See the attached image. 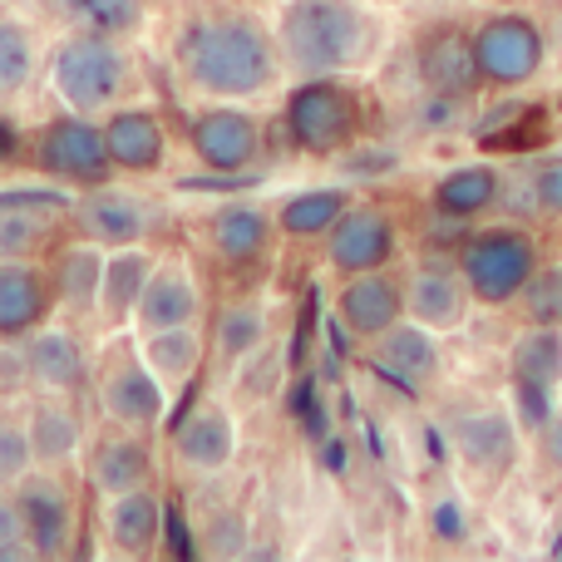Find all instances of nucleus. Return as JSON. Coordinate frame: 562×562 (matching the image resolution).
<instances>
[{
    "mask_svg": "<svg viewBox=\"0 0 562 562\" xmlns=\"http://www.w3.org/2000/svg\"><path fill=\"white\" fill-rule=\"evenodd\" d=\"M183 69L213 99H252L272 85L277 49L252 15H223L183 35Z\"/></svg>",
    "mask_w": 562,
    "mask_h": 562,
    "instance_id": "nucleus-1",
    "label": "nucleus"
},
{
    "mask_svg": "<svg viewBox=\"0 0 562 562\" xmlns=\"http://www.w3.org/2000/svg\"><path fill=\"white\" fill-rule=\"evenodd\" d=\"M281 55L301 75H340L370 45V20L356 0H286Z\"/></svg>",
    "mask_w": 562,
    "mask_h": 562,
    "instance_id": "nucleus-2",
    "label": "nucleus"
},
{
    "mask_svg": "<svg viewBox=\"0 0 562 562\" xmlns=\"http://www.w3.org/2000/svg\"><path fill=\"white\" fill-rule=\"evenodd\" d=\"M538 267H543L538 237L524 227H484V233H469L459 247V277L469 281V296L484 306L518 301Z\"/></svg>",
    "mask_w": 562,
    "mask_h": 562,
    "instance_id": "nucleus-3",
    "label": "nucleus"
},
{
    "mask_svg": "<svg viewBox=\"0 0 562 562\" xmlns=\"http://www.w3.org/2000/svg\"><path fill=\"white\" fill-rule=\"evenodd\" d=\"M286 134L306 154H340L360 138V94L336 75H306L286 99Z\"/></svg>",
    "mask_w": 562,
    "mask_h": 562,
    "instance_id": "nucleus-4",
    "label": "nucleus"
},
{
    "mask_svg": "<svg viewBox=\"0 0 562 562\" xmlns=\"http://www.w3.org/2000/svg\"><path fill=\"white\" fill-rule=\"evenodd\" d=\"M508 380H514L518 429L543 435L562 400V326H524L508 356Z\"/></svg>",
    "mask_w": 562,
    "mask_h": 562,
    "instance_id": "nucleus-5",
    "label": "nucleus"
},
{
    "mask_svg": "<svg viewBox=\"0 0 562 562\" xmlns=\"http://www.w3.org/2000/svg\"><path fill=\"white\" fill-rule=\"evenodd\" d=\"M49 79H55V94L65 99L69 109L89 114V109L114 104V94L128 79V59L109 45V35H75L59 45L55 65H49Z\"/></svg>",
    "mask_w": 562,
    "mask_h": 562,
    "instance_id": "nucleus-6",
    "label": "nucleus"
},
{
    "mask_svg": "<svg viewBox=\"0 0 562 562\" xmlns=\"http://www.w3.org/2000/svg\"><path fill=\"white\" fill-rule=\"evenodd\" d=\"M474 55H479L484 85L518 89L543 69L548 40L533 15H488L484 25L474 30Z\"/></svg>",
    "mask_w": 562,
    "mask_h": 562,
    "instance_id": "nucleus-7",
    "label": "nucleus"
},
{
    "mask_svg": "<svg viewBox=\"0 0 562 562\" xmlns=\"http://www.w3.org/2000/svg\"><path fill=\"white\" fill-rule=\"evenodd\" d=\"M40 164L55 178H75V183H104L114 158H109V138L89 119H55L40 134Z\"/></svg>",
    "mask_w": 562,
    "mask_h": 562,
    "instance_id": "nucleus-8",
    "label": "nucleus"
},
{
    "mask_svg": "<svg viewBox=\"0 0 562 562\" xmlns=\"http://www.w3.org/2000/svg\"><path fill=\"white\" fill-rule=\"evenodd\" d=\"M395 257V223L380 207H346L340 223L326 233V262L336 272H380Z\"/></svg>",
    "mask_w": 562,
    "mask_h": 562,
    "instance_id": "nucleus-9",
    "label": "nucleus"
},
{
    "mask_svg": "<svg viewBox=\"0 0 562 562\" xmlns=\"http://www.w3.org/2000/svg\"><path fill=\"white\" fill-rule=\"evenodd\" d=\"M419 79L429 85V94L445 99H469L484 75H479V55H474V35L459 25H439L419 40Z\"/></svg>",
    "mask_w": 562,
    "mask_h": 562,
    "instance_id": "nucleus-10",
    "label": "nucleus"
},
{
    "mask_svg": "<svg viewBox=\"0 0 562 562\" xmlns=\"http://www.w3.org/2000/svg\"><path fill=\"white\" fill-rule=\"evenodd\" d=\"M257 124L243 109H213V114L193 119V154L203 158V168H217V173H243L257 158Z\"/></svg>",
    "mask_w": 562,
    "mask_h": 562,
    "instance_id": "nucleus-11",
    "label": "nucleus"
},
{
    "mask_svg": "<svg viewBox=\"0 0 562 562\" xmlns=\"http://www.w3.org/2000/svg\"><path fill=\"white\" fill-rule=\"evenodd\" d=\"M15 508L25 518V538L35 558H59L69 543V494L55 484V479L35 474L20 479L15 488Z\"/></svg>",
    "mask_w": 562,
    "mask_h": 562,
    "instance_id": "nucleus-12",
    "label": "nucleus"
},
{
    "mask_svg": "<svg viewBox=\"0 0 562 562\" xmlns=\"http://www.w3.org/2000/svg\"><path fill=\"white\" fill-rule=\"evenodd\" d=\"M405 316V286H395L385 272H356L336 296V321L356 336H380Z\"/></svg>",
    "mask_w": 562,
    "mask_h": 562,
    "instance_id": "nucleus-13",
    "label": "nucleus"
},
{
    "mask_svg": "<svg viewBox=\"0 0 562 562\" xmlns=\"http://www.w3.org/2000/svg\"><path fill=\"white\" fill-rule=\"evenodd\" d=\"M454 445L469 469L498 479L518 454V419H508L504 409H474L454 425Z\"/></svg>",
    "mask_w": 562,
    "mask_h": 562,
    "instance_id": "nucleus-14",
    "label": "nucleus"
},
{
    "mask_svg": "<svg viewBox=\"0 0 562 562\" xmlns=\"http://www.w3.org/2000/svg\"><path fill=\"white\" fill-rule=\"evenodd\" d=\"M469 281L459 272H439V267H429V272H415L405 286V311L415 321H425L429 330H454L464 326L469 316Z\"/></svg>",
    "mask_w": 562,
    "mask_h": 562,
    "instance_id": "nucleus-15",
    "label": "nucleus"
},
{
    "mask_svg": "<svg viewBox=\"0 0 562 562\" xmlns=\"http://www.w3.org/2000/svg\"><path fill=\"white\" fill-rule=\"evenodd\" d=\"M498 198H504V173L494 164H459L435 183V213L474 223L488 207H498Z\"/></svg>",
    "mask_w": 562,
    "mask_h": 562,
    "instance_id": "nucleus-16",
    "label": "nucleus"
},
{
    "mask_svg": "<svg viewBox=\"0 0 562 562\" xmlns=\"http://www.w3.org/2000/svg\"><path fill=\"white\" fill-rule=\"evenodd\" d=\"M375 370L400 385L425 380L439 370V340L425 321H395L390 330H380V350H375Z\"/></svg>",
    "mask_w": 562,
    "mask_h": 562,
    "instance_id": "nucleus-17",
    "label": "nucleus"
},
{
    "mask_svg": "<svg viewBox=\"0 0 562 562\" xmlns=\"http://www.w3.org/2000/svg\"><path fill=\"white\" fill-rule=\"evenodd\" d=\"M104 409L114 419H124V425H158L164 419V409H168V400H164V380L154 375V366H119V370H109V380H104Z\"/></svg>",
    "mask_w": 562,
    "mask_h": 562,
    "instance_id": "nucleus-18",
    "label": "nucleus"
},
{
    "mask_svg": "<svg viewBox=\"0 0 562 562\" xmlns=\"http://www.w3.org/2000/svg\"><path fill=\"white\" fill-rule=\"evenodd\" d=\"M49 311V286L35 267H20V262H0V340H15L30 336V330L45 321Z\"/></svg>",
    "mask_w": 562,
    "mask_h": 562,
    "instance_id": "nucleus-19",
    "label": "nucleus"
},
{
    "mask_svg": "<svg viewBox=\"0 0 562 562\" xmlns=\"http://www.w3.org/2000/svg\"><path fill=\"white\" fill-rule=\"evenodd\" d=\"M104 138H109V158L114 168H128V173H154L168 154V138H164V124L144 109H124L104 124Z\"/></svg>",
    "mask_w": 562,
    "mask_h": 562,
    "instance_id": "nucleus-20",
    "label": "nucleus"
},
{
    "mask_svg": "<svg viewBox=\"0 0 562 562\" xmlns=\"http://www.w3.org/2000/svg\"><path fill=\"white\" fill-rule=\"evenodd\" d=\"M109 538H114L119 553L144 558L164 543V504H158L148 488H128V494H114L109 504Z\"/></svg>",
    "mask_w": 562,
    "mask_h": 562,
    "instance_id": "nucleus-21",
    "label": "nucleus"
},
{
    "mask_svg": "<svg viewBox=\"0 0 562 562\" xmlns=\"http://www.w3.org/2000/svg\"><path fill=\"white\" fill-rule=\"evenodd\" d=\"M138 321L144 330H164V326H188L198 316V286L183 267H158L148 272L144 291H138Z\"/></svg>",
    "mask_w": 562,
    "mask_h": 562,
    "instance_id": "nucleus-22",
    "label": "nucleus"
},
{
    "mask_svg": "<svg viewBox=\"0 0 562 562\" xmlns=\"http://www.w3.org/2000/svg\"><path fill=\"white\" fill-rule=\"evenodd\" d=\"M25 370L35 385L79 390L85 385V350L65 330H35V340H25Z\"/></svg>",
    "mask_w": 562,
    "mask_h": 562,
    "instance_id": "nucleus-23",
    "label": "nucleus"
},
{
    "mask_svg": "<svg viewBox=\"0 0 562 562\" xmlns=\"http://www.w3.org/2000/svg\"><path fill=\"white\" fill-rule=\"evenodd\" d=\"M173 449H178V459L193 469H223L237 449L233 419H227L223 409H203V415L183 419V425L173 429Z\"/></svg>",
    "mask_w": 562,
    "mask_h": 562,
    "instance_id": "nucleus-24",
    "label": "nucleus"
},
{
    "mask_svg": "<svg viewBox=\"0 0 562 562\" xmlns=\"http://www.w3.org/2000/svg\"><path fill=\"white\" fill-rule=\"evenodd\" d=\"M79 223L104 247H134L148 227V213L128 193H94L89 203H79Z\"/></svg>",
    "mask_w": 562,
    "mask_h": 562,
    "instance_id": "nucleus-25",
    "label": "nucleus"
},
{
    "mask_svg": "<svg viewBox=\"0 0 562 562\" xmlns=\"http://www.w3.org/2000/svg\"><path fill=\"white\" fill-rule=\"evenodd\" d=\"M267 237H272V217L262 213V207L252 203H233L223 207V213L213 217V247L227 257V262H257L267 247Z\"/></svg>",
    "mask_w": 562,
    "mask_h": 562,
    "instance_id": "nucleus-26",
    "label": "nucleus"
},
{
    "mask_svg": "<svg viewBox=\"0 0 562 562\" xmlns=\"http://www.w3.org/2000/svg\"><path fill=\"white\" fill-rule=\"evenodd\" d=\"M350 207L346 188H311V193H296L281 203L277 223L286 237H326L330 227L340 223V213Z\"/></svg>",
    "mask_w": 562,
    "mask_h": 562,
    "instance_id": "nucleus-27",
    "label": "nucleus"
},
{
    "mask_svg": "<svg viewBox=\"0 0 562 562\" xmlns=\"http://www.w3.org/2000/svg\"><path fill=\"white\" fill-rule=\"evenodd\" d=\"M148 257L134 252V247H114V257L104 262V286H99V306L109 311V316H124V311L138 306V291H144L148 281Z\"/></svg>",
    "mask_w": 562,
    "mask_h": 562,
    "instance_id": "nucleus-28",
    "label": "nucleus"
},
{
    "mask_svg": "<svg viewBox=\"0 0 562 562\" xmlns=\"http://www.w3.org/2000/svg\"><path fill=\"white\" fill-rule=\"evenodd\" d=\"M148 479V449L134 439H114L94 454V488L99 494H128V488H144Z\"/></svg>",
    "mask_w": 562,
    "mask_h": 562,
    "instance_id": "nucleus-29",
    "label": "nucleus"
},
{
    "mask_svg": "<svg viewBox=\"0 0 562 562\" xmlns=\"http://www.w3.org/2000/svg\"><path fill=\"white\" fill-rule=\"evenodd\" d=\"M25 435H30V454H35L40 464H65V459L75 454V445H79L75 415L59 409V405H40L35 415H30Z\"/></svg>",
    "mask_w": 562,
    "mask_h": 562,
    "instance_id": "nucleus-30",
    "label": "nucleus"
},
{
    "mask_svg": "<svg viewBox=\"0 0 562 562\" xmlns=\"http://www.w3.org/2000/svg\"><path fill=\"white\" fill-rule=\"evenodd\" d=\"M99 286H104V257L94 247H69L55 262V291L69 306H94Z\"/></svg>",
    "mask_w": 562,
    "mask_h": 562,
    "instance_id": "nucleus-31",
    "label": "nucleus"
},
{
    "mask_svg": "<svg viewBox=\"0 0 562 562\" xmlns=\"http://www.w3.org/2000/svg\"><path fill=\"white\" fill-rule=\"evenodd\" d=\"M144 360L154 366L158 380H183V375H193V366H198V336H193L188 326L148 330Z\"/></svg>",
    "mask_w": 562,
    "mask_h": 562,
    "instance_id": "nucleus-32",
    "label": "nucleus"
},
{
    "mask_svg": "<svg viewBox=\"0 0 562 562\" xmlns=\"http://www.w3.org/2000/svg\"><path fill=\"white\" fill-rule=\"evenodd\" d=\"M30 69H35V45L15 20H0V99H15L30 85Z\"/></svg>",
    "mask_w": 562,
    "mask_h": 562,
    "instance_id": "nucleus-33",
    "label": "nucleus"
},
{
    "mask_svg": "<svg viewBox=\"0 0 562 562\" xmlns=\"http://www.w3.org/2000/svg\"><path fill=\"white\" fill-rule=\"evenodd\" d=\"M262 340H267V321L257 306H227L223 316H217V350H223L227 360H247Z\"/></svg>",
    "mask_w": 562,
    "mask_h": 562,
    "instance_id": "nucleus-34",
    "label": "nucleus"
},
{
    "mask_svg": "<svg viewBox=\"0 0 562 562\" xmlns=\"http://www.w3.org/2000/svg\"><path fill=\"white\" fill-rule=\"evenodd\" d=\"M518 306L528 326H562V267H538L518 291Z\"/></svg>",
    "mask_w": 562,
    "mask_h": 562,
    "instance_id": "nucleus-35",
    "label": "nucleus"
},
{
    "mask_svg": "<svg viewBox=\"0 0 562 562\" xmlns=\"http://www.w3.org/2000/svg\"><path fill=\"white\" fill-rule=\"evenodd\" d=\"M65 10L75 20H85L89 30H99V35H124V30H134L138 15H144L138 0H65Z\"/></svg>",
    "mask_w": 562,
    "mask_h": 562,
    "instance_id": "nucleus-36",
    "label": "nucleus"
},
{
    "mask_svg": "<svg viewBox=\"0 0 562 562\" xmlns=\"http://www.w3.org/2000/svg\"><path fill=\"white\" fill-rule=\"evenodd\" d=\"M45 243V213H0V262L25 257Z\"/></svg>",
    "mask_w": 562,
    "mask_h": 562,
    "instance_id": "nucleus-37",
    "label": "nucleus"
},
{
    "mask_svg": "<svg viewBox=\"0 0 562 562\" xmlns=\"http://www.w3.org/2000/svg\"><path fill=\"white\" fill-rule=\"evenodd\" d=\"M69 193L45 183H25V188H0V213H65Z\"/></svg>",
    "mask_w": 562,
    "mask_h": 562,
    "instance_id": "nucleus-38",
    "label": "nucleus"
},
{
    "mask_svg": "<svg viewBox=\"0 0 562 562\" xmlns=\"http://www.w3.org/2000/svg\"><path fill=\"white\" fill-rule=\"evenodd\" d=\"M30 464H35L30 435L20 425H0V484H20Z\"/></svg>",
    "mask_w": 562,
    "mask_h": 562,
    "instance_id": "nucleus-39",
    "label": "nucleus"
},
{
    "mask_svg": "<svg viewBox=\"0 0 562 562\" xmlns=\"http://www.w3.org/2000/svg\"><path fill=\"white\" fill-rule=\"evenodd\" d=\"M203 553H213V558H243L247 553V524H243V514H217L213 528H207Z\"/></svg>",
    "mask_w": 562,
    "mask_h": 562,
    "instance_id": "nucleus-40",
    "label": "nucleus"
},
{
    "mask_svg": "<svg viewBox=\"0 0 562 562\" xmlns=\"http://www.w3.org/2000/svg\"><path fill=\"white\" fill-rule=\"evenodd\" d=\"M291 415L301 419V429H306L311 439H326V405H321L316 380L311 375H301L296 390H291Z\"/></svg>",
    "mask_w": 562,
    "mask_h": 562,
    "instance_id": "nucleus-41",
    "label": "nucleus"
},
{
    "mask_svg": "<svg viewBox=\"0 0 562 562\" xmlns=\"http://www.w3.org/2000/svg\"><path fill=\"white\" fill-rule=\"evenodd\" d=\"M262 178L257 173H217V168H207V173H188V178H178V188L183 193H247V188H257Z\"/></svg>",
    "mask_w": 562,
    "mask_h": 562,
    "instance_id": "nucleus-42",
    "label": "nucleus"
},
{
    "mask_svg": "<svg viewBox=\"0 0 562 562\" xmlns=\"http://www.w3.org/2000/svg\"><path fill=\"white\" fill-rule=\"evenodd\" d=\"M10 558H35V553H30L25 518H20L15 498H0V562H10Z\"/></svg>",
    "mask_w": 562,
    "mask_h": 562,
    "instance_id": "nucleus-43",
    "label": "nucleus"
},
{
    "mask_svg": "<svg viewBox=\"0 0 562 562\" xmlns=\"http://www.w3.org/2000/svg\"><path fill=\"white\" fill-rule=\"evenodd\" d=\"M164 548L178 562H193L198 553H203V543H193V533H188V518H183L178 504H164Z\"/></svg>",
    "mask_w": 562,
    "mask_h": 562,
    "instance_id": "nucleus-44",
    "label": "nucleus"
},
{
    "mask_svg": "<svg viewBox=\"0 0 562 562\" xmlns=\"http://www.w3.org/2000/svg\"><path fill=\"white\" fill-rule=\"evenodd\" d=\"M429 528H435L439 543H464L469 518H464V508H459V498H439V504L429 508Z\"/></svg>",
    "mask_w": 562,
    "mask_h": 562,
    "instance_id": "nucleus-45",
    "label": "nucleus"
},
{
    "mask_svg": "<svg viewBox=\"0 0 562 562\" xmlns=\"http://www.w3.org/2000/svg\"><path fill=\"white\" fill-rule=\"evenodd\" d=\"M533 193H538V207H543V213L562 217V158L533 168Z\"/></svg>",
    "mask_w": 562,
    "mask_h": 562,
    "instance_id": "nucleus-46",
    "label": "nucleus"
},
{
    "mask_svg": "<svg viewBox=\"0 0 562 562\" xmlns=\"http://www.w3.org/2000/svg\"><path fill=\"white\" fill-rule=\"evenodd\" d=\"M340 168H346L350 178H366V173L375 178V173H390V168H400V158L395 154H375V148H360V154H350Z\"/></svg>",
    "mask_w": 562,
    "mask_h": 562,
    "instance_id": "nucleus-47",
    "label": "nucleus"
},
{
    "mask_svg": "<svg viewBox=\"0 0 562 562\" xmlns=\"http://www.w3.org/2000/svg\"><path fill=\"white\" fill-rule=\"evenodd\" d=\"M538 439H543V459H548V464H553L558 474H562V409H558L553 419H548L543 435H538Z\"/></svg>",
    "mask_w": 562,
    "mask_h": 562,
    "instance_id": "nucleus-48",
    "label": "nucleus"
},
{
    "mask_svg": "<svg viewBox=\"0 0 562 562\" xmlns=\"http://www.w3.org/2000/svg\"><path fill=\"white\" fill-rule=\"evenodd\" d=\"M321 464H326L330 474H346V445H340V439H321Z\"/></svg>",
    "mask_w": 562,
    "mask_h": 562,
    "instance_id": "nucleus-49",
    "label": "nucleus"
},
{
    "mask_svg": "<svg viewBox=\"0 0 562 562\" xmlns=\"http://www.w3.org/2000/svg\"><path fill=\"white\" fill-rule=\"evenodd\" d=\"M15 148H20V134H15V124H10V119L0 114V164H10V158H15Z\"/></svg>",
    "mask_w": 562,
    "mask_h": 562,
    "instance_id": "nucleus-50",
    "label": "nucleus"
}]
</instances>
